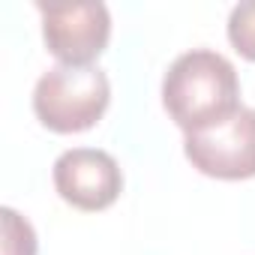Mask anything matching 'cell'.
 I'll use <instances>...</instances> for the list:
<instances>
[{
	"instance_id": "5b68a950",
	"label": "cell",
	"mask_w": 255,
	"mask_h": 255,
	"mask_svg": "<svg viewBox=\"0 0 255 255\" xmlns=\"http://www.w3.org/2000/svg\"><path fill=\"white\" fill-rule=\"evenodd\" d=\"M54 189L75 210L96 213L111 207L123 192V171L117 159L96 147L63 150L54 162Z\"/></svg>"
},
{
	"instance_id": "7a4b0ae2",
	"label": "cell",
	"mask_w": 255,
	"mask_h": 255,
	"mask_svg": "<svg viewBox=\"0 0 255 255\" xmlns=\"http://www.w3.org/2000/svg\"><path fill=\"white\" fill-rule=\"evenodd\" d=\"M111 102L108 75L99 66L57 63L39 75L33 87V111L51 132L72 135L99 123Z\"/></svg>"
},
{
	"instance_id": "277c9868",
	"label": "cell",
	"mask_w": 255,
	"mask_h": 255,
	"mask_svg": "<svg viewBox=\"0 0 255 255\" xmlns=\"http://www.w3.org/2000/svg\"><path fill=\"white\" fill-rule=\"evenodd\" d=\"M42 15L45 48L66 66H93L111 39V12L105 3L36 6Z\"/></svg>"
},
{
	"instance_id": "52a82bcc",
	"label": "cell",
	"mask_w": 255,
	"mask_h": 255,
	"mask_svg": "<svg viewBox=\"0 0 255 255\" xmlns=\"http://www.w3.org/2000/svg\"><path fill=\"white\" fill-rule=\"evenodd\" d=\"M228 42L234 51L255 63V0L237 3L228 15Z\"/></svg>"
},
{
	"instance_id": "8992f818",
	"label": "cell",
	"mask_w": 255,
	"mask_h": 255,
	"mask_svg": "<svg viewBox=\"0 0 255 255\" xmlns=\"http://www.w3.org/2000/svg\"><path fill=\"white\" fill-rule=\"evenodd\" d=\"M0 222H3V255H36V231L21 213L0 207Z\"/></svg>"
},
{
	"instance_id": "6da1fadb",
	"label": "cell",
	"mask_w": 255,
	"mask_h": 255,
	"mask_svg": "<svg viewBox=\"0 0 255 255\" xmlns=\"http://www.w3.org/2000/svg\"><path fill=\"white\" fill-rule=\"evenodd\" d=\"M162 105L186 135L228 120L243 108L234 63L210 48L180 54L162 78Z\"/></svg>"
},
{
	"instance_id": "3957f363",
	"label": "cell",
	"mask_w": 255,
	"mask_h": 255,
	"mask_svg": "<svg viewBox=\"0 0 255 255\" xmlns=\"http://www.w3.org/2000/svg\"><path fill=\"white\" fill-rule=\"evenodd\" d=\"M183 153L207 177L249 180L255 177V108H240L228 120L183 138Z\"/></svg>"
}]
</instances>
